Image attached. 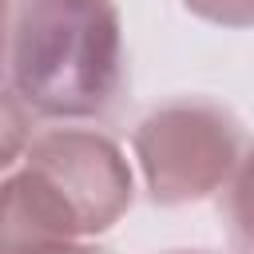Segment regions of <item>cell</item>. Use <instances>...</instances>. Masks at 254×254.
Wrapping results in <instances>:
<instances>
[{
    "mask_svg": "<svg viewBox=\"0 0 254 254\" xmlns=\"http://www.w3.org/2000/svg\"><path fill=\"white\" fill-rule=\"evenodd\" d=\"M131 159L155 206H190L230 183L242 159V127L222 103L179 95L135 123Z\"/></svg>",
    "mask_w": 254,
    "mask_h": 254,
    "instance_id": "7a4b0ae2",
    "label": "cell"
},
{
    "mask_svg": "<svg viewBox=\"0 0 254 254\" xmlns=\"http://www.w3.org/2000/svg\"><path fill=\"white\" fill-rule=\"evenodd\" d=\"M83 242L67 198L20 159L0 179V254H75Z\"/></svg>",
    "mask_w": 254,
    "mask_h": 254,
    "instance_id": "277c9868",
    "label": "cell"
},
{
    "mask_svg": "<svg viewBox=\"0 0 254 254\" xmlns=\"http://www.w3.org/2000/svg\"><path fill=\"white\" fill-rule=\"evenodd\" d=\"M163 254H210V250H163Z\"/></svg>",
    "mask_w": 254,
    "mask_h": 254,
    "instance_id": "30bf717a",
    "label": "cell"
},
{
    "mask_svg": "<svg viewBox=\"0 0 254 254\" xmlns=\"http://www.w3.org/2000/svg\"><path fill=\"white\" fill-rule=\"evenodd\" d=\"M24 163L36 167L67 198L87 242L107 234L135 202V167L127 151L95 127L56 123L36 131Z\"/></svg>",
    "mask_w": 254,
    "mask_h": 254,
    "instance_id": "3957f363",
    "label": "cell"
},
{
    "mask_svg": "<svg viewBox=\"0 0 254 254\" xmlns=\"http://www.w3.org/2000/svg\"><path fill=\"white\" fill-rule=\"evenodd\" d=\"M123 79L127 52L115 0H16L8 87L36 119H103Z\"/></svg>",
    "mask_w": 254,
    "mask_h": 254,
    "instance_id": "6da1fadb",
    "label": "cell"
},
{
    "mask_svg": "<svg viewBox=\"0 0 254 254\" xmlns=\"http://www.w3.org/2000/svg\"><path fill=\"white\" fill-rule=\"evenodd\" d=\"M75 254H107V250H99V246H95V242H83V246H79V250H75Z\"/></svg>",
    "mask_w": 254,
    "mask_h": 254,
    "instance_id": "9c48e42d",
    "label": "cell"
},
{
    "mask_svg": "<svg viewBox=\"0 0 254 254\" xmlns=\"http://www.w3.org/2000/svg\"><path fill=\"white\" fill-rule=\"evenodd\" d=\"M222 190H226V214H230L234 238L246 250H254V151H242V159Z\"/></svg>",
    "mask_w": 254,
    "mask_h": 254,
    "instance_id": "8992f818",
    "label": "cell"
},
{
    "mask_svg": "<svg viewBox=\"0 0 254 254\" xmlns=\"http://www.w3.org/2000/svg\"><path fill=\"white\" fill-rule=\"evenodd\" d=\"M12 12H16V0H0V83L8 79V40H12Z\"/></svg>",
    "mask_w": 254,
    "mask_h": 254,
    "instance_id": "ba28073f",
    "label": "cell"
},
{
    "mask_svg": "<svg viewBox=\"0 0 254 254\" xmlns=\"http://www.w3.org/2000/svg\"><path fill=\"white\" fill-rule=\"evenodd\" d=\"M32 111L20 103V95L8 87V83H0V179L12 171V167H20V159H24V151H28V143H32Z\"/></svg>",
    "mask_w": 254,
    "mask_h": 254,
    "instance_id": "5b68a950",
    "label": "cell"
},
{
    "mask_svg": "<svg viewBox=\"0 0 254 254\" xmlns=\"http://www.w3.org/2000/svg\"><path fill=\"white\" fill-rule=\"evenodd\" d=\"M194 20L226 28V32H246L254 28V0H179Z\"/></svg>",
    "mask_w": 254,
    "mask_h": 254,
    "instance_id": "52a82bcc",
    "label": "cell"
}]
</instances>
